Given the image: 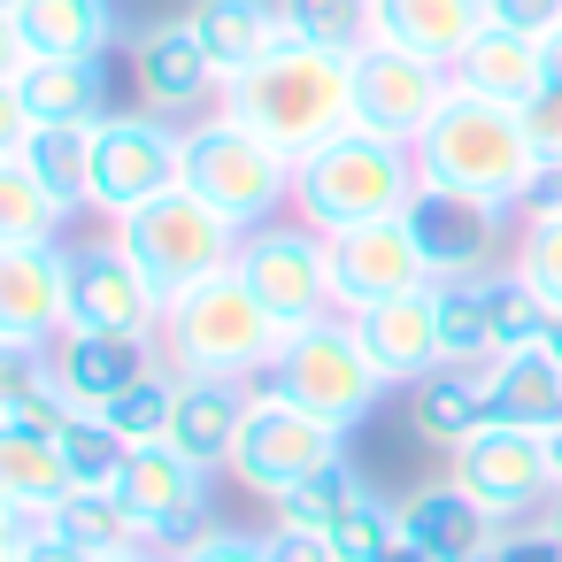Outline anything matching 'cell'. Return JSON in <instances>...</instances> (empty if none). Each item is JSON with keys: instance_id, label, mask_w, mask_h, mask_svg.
<instances>
[{"instance_id": "1", "label": "cell", "mask_w": 562, "mask_h": 562, "mask_svg": "<svg viewBox=\"0 0 562 562\" xmlns=\"http://www.w3.org/2000/svg\"><path fill=\"white\" fill-rule=\"evenodd\" d=\"M216 109L301 162V155H316L324 139H339L355 124V55H331V47H308V40L285 32L255 70H239L224 86Z\"/></svg>"}, {"instance_id": "2", "label": "cell", "mask_w": 562, "mask_h": 562, "mask_svg": "<svg viewBox=\"0 0 562 562\" xmlns=\"http://www.w3.org/2000/svg\"><path fill=\"white\" fill-rule=\"evenodd\" d=\"M416 170L431 186H462V193H485V201H508V209H531L554 186V170L531 147L524 109H508L493 93H470V86H454L447 109L431 116V132L416 139Z\"/></svg>"}, {"instance_id": "3", "label": "cell", "mask_w": 562, "mask_h": 562, "mask_svg": "<svg viewBox=\"0 0 562 562\" xmlns=\"http://www.w3.org/2000/svg\"><path fill=\"white\" fill-rule=\"evenodd\" d=\"M285 331H293V324L270 316L262 293H255L239 270H224V278H209V285H193L186 301L162 308L155 355H162L178 378H239V385H255V378L278 370Z\"/></svg>"}, {"instance_id": "4", "label": "cell", "mask_w": 562, "mask_h": 562, "mask_svg": "<svg viewBox=\"0 0 562 562\" xmlns=\"http://www.w3.org/2000/svg\"><path fill=\"white\" fill-rule=\"evenodd\" d=\"M424 170L408 139H385L370 124H347L339 139H324L316 155H301L293 170V216H308L316 232H355L378 216H408Z\"/></svg>"}, {"instance_id": "5", "label": "cell", "mask_w": 562, "mask_h": 562, "mask_svg": "<svg viewBox=\"0 0 562 562\" xmlns=\"http://www.w3.org/2000/svg\"><path fill=\"white\" fill-rule=\"evenodd\" d=\"M270 385H278L285 401H301L308 416L339 424L347 439H355V431L385 408V393H393V378L378 370V355L362 347V331H355L347 308H331V316H316V324H293V331H285V355H278V370H270Z\"/></svg>"}, {"instance_id": "6", "label": "cell", "mask_w": 562, "mask_h": 562, "mask_svg": "<svg viewBox=\"0 0 562 562\" xmlns=\"http://www.w3.org/2000/svg\"><path fill=\"white\" fill-rule=\"evenodd\" d=\"M116 239L139 255V270L155 278V293H162V301H186L193 285H209V278L239 270L247 224H232L209 193L170 186L162 201H147L139 216H124V224H116Z\"/></svg>"}, {"instance_id": "7", "label": "cell", "mask_w": 562, "mask_h": 562, "mask_svg": "<svg viewBox=\"0 0 562 562\" xmlns=\"http://www.w3.org/2000/svg\"><path fill=\"white\" fill-rule=\"evenodd\" d=\"M293 155L285 147H270L262 132H247L239 116H224V109H209V116H193L186 124V186L193 193H209L232 224H270V216H285L293 209Z\"/></svg>"}, {"instance_id": "8", "label": "cell", "mask_w": 562, "mask_h": 562, "mask_svg": "<svg viewBox=\"0 0 562 562\" xmlns=\"http://www.w3.org/2000/svg\"><path fill=\"white\" fill-rule=\"evenodd\" d=\"M170 186H186V124L178 116H155V109H109L93 124V186H86V209L101 224H124L147 201H162Z\"/></svg>"}, {"instance_id": "9", "label": "cell", "mask_w": 562, "mask_h": 562, "mask_svg": "<svg viewBox=\"0 0 562 562\" xmlns=\"http://www.w3.org/2000/svg\"><path fill=\"white\" fill-rule=\"evenodd\" d=\"M347 454V431L339 424H324V416H308L301 401H285L270 378L255 385V401H247V424H239V447H232V477L255 493V501H278V493H293L301 477H316L324 462H339Z\"/></svg>"}, {"instance_id": "10", "label": "cell", "mask_w": 562, "mask_h": 562, "mask_svg": "<svg viewBox=\"0 0 562 562\" xmlns=\"http://www.w3.org/2000/svg\"><path fill=\"white\" fill-rule=\"evenodd\" d=\"M408 224H416V239H424V255H431V278L447 285V278H501V270L516 262V224H524V209L424 178L416 201H408Z\"/></svg>"}, {"instance_id": "11", "label": "cell", "mask_w": 562, "mask_h": 562, "mask_svg": "<svg viewBox=\"0 0 562 562\" xmlns=\"http://www.w3.org/2000/svg\"><path fill=\"white\" fill-rule=\"evenodd\" d=\"M239 278H247V285L262 293V308L285 316V324H316V316L339 308V293H331V239H324L308 216H293V209L247 232Z\"/></svg>"}, {"instance_id": "12", "label": "cell", "mask_w": 562, "mask_h": 562, "mask_svg": "<svg viewBox=\"0 0 562 562\" xmlns=\"http://www.w3.org/2000/svg\"><path fill=\"white\" fill-rule=\"evenodd\" d=\"M447 477L470 485L501 524H531L554 508V462H547V431L524 424H485L470 447L447 454Z\"/></svg>"}, {"instance_id": "13", "label": "cell", "mask_w": 562, "mask_h": 562, "mask_svg": "<svg viewBox=\"0 0 562 562\" xmlns=\"http://www.w3.org/2000/svg\"><path fill=\"white\" fill-rule=\"evenodd\" d=\"M162 293H155V278L139 270V255L116 239V224L101 232V239H86V247H70V316L78 324H93V331H124V339H139V347H155L162 339Z\"/></svg>"}, {"instance_id": "14", "label": "cell", "mask_w": 562, "mask_h": 562, "mask_svg": "<svg viewBox=\"0 0 562 562\" xmlns=\"http://www.w3.org/2000/svg\"><path fill=\"white\" fill-rule=\"evenodd\" d=\"M209 477L216 470H201L193 454H178L170 439H155V447H132L124 454V470H116V493H124V508L139 516V531H147V547H186V539H201L216 516H209Z\"/></svg>"}, {"instance_id": "15", "label": "cell", "mask_w": 562, "mask_h": 562, "mask_svg": "<svg viewBox=\"0 0 562 562\" xmlns=\"http://www.w3.org/2000/svg\"><path fill=\"white\" fill-rule=\"evenodd\" d=\"M447 93H454V70L447 63H424V55H408V47H362L355 55V124H370V132H385V139H424L431 132V116L447 109Z\"/></svg>"}, {"instance_id": "16", "label": "cell", "mask_w": 562, "mask_h": 562, "mask_svg": "<svg viewBox=\"0 0 562 562\" xmlns=\"http://www.w3.org/2000/svg\"><path fill=\"white\" fill-rule=\"evenodd\" d=\"M70 324V247H0V355H47Z\"/></svg>"}, {"instance_id": "17", "label": "cell", "mask_w": 562, "mask_h": 562, "mask_svg": "<svg viewBox=\"0 0 562 562\" xmlns=\"http://www.w3.org/2000/svg\"><path fill=\"white\" fill-rule=\"evenodd\" d=\"M331 239V293L339 308H370V301H393V293H424L439 285L431 278V255L416 239L408 216H378V224H355V232H324Z\"/></svg>"}, {"instance_id": "18", "label": "cell", "mask_w": 562, "mask_h": 562, "mask_svg": "<svg viewBox=\"0 0 562 562\" xmlns=\"http://www.w3.org/2000/svg\"><path fill=\"white\" fill-rule=\"evenodd\" d=\"M132 86H139V109L178 116V124H193L224 101V70L209 63L193 16H162L132 40Z\"/></svg>"}, {"instance_id": "19", "label": "cell", "mask_w": 562, "mask_h": 562, "mask_svg": "<svg viewBox=\"0 0 562 562\" xmlns=\"http://www.w3.org/2000/svg\"><path fill=\"white\" fill-rule=\"evenodd\" d=\"M109 101V63H70V55H0V116L24 124H101Z\"/></svg>"}, {"instance_id": "20", "label": "cell", "mask_w": 562, "mask_h": 562, "mask_svg": "<svg viewBox=\"0 0 562 562\" xmlns=\"http://www.w3.org/2000/svg\"><path fill=\"white\" fill-rule=\"evenodd\" d=\"M116 40H124L116 0H0V47H9V55L109 63Z\"/></svg>"}, {"instance_id": "21", "label": "cell", "mask_w": 562, "mask_h": 562, "mask_svg": "<svg viewBox=\"0 0 562 562\" xmlns=\"http://www.w3.org/2000/svg\"><path fill=\"white\" fill-rule=\"evenodd\" d=\"M147 362H155V347H139V339H124V331H93V324H70V331L47 347V370H55V385H63V401H70L78 416H109V408L139 385Z\"/></svg>"}, {"instance_id": "22", "label": "cell", "mask_w": 562, "mask_h": 562, "mask_svg": "<svg viewBox=\"0 0 562 562\" xmlns=\"http://www.w3.org/2000/svg\"><path fill=\"white\" fill-rule=\"evenodd\" d=\"M355 331H362V347L378 355V370H385L393 385H424V378L447 362V331H439V285H424V293H393V301L355 308Z\"/></svg>"}, {"instance_id": "23", "label": "cell", "mask_w": 562, "mask_h": 562, "mask_svg": "<svg viewBox=\"0 0 562 562\" xmlns=\"http://www.w3.org/2000/svg\"><path fill=\"white\" fill-rule=\"evenodd\" d=\"M401 531L431 554V562H485L493 547H501V516L470 493V485H454V477H424L408 501H401Z\"/></svg>"}, {"instance_id": "24", "label": "cell", "mask_w": 562, "mask_h": 562, "mask_svg": "<svg viewBox=\"0 0 562 562\" xmlns=\"http://www.w3.org/2000/svg\"><path fill=\"white\" fill-rule=\"evenodd\" d=\"M485 424H501V408H493V370H485V362H439L424 385H408V431H416L424 447L454 454V447H470Z\"/></svg>"}, {"instance_id": "25", "label": "cell", "mask_w": 562, "mask_h": 562, "mask_svg": "<svg viewBox=\"0 0 562 562\" xmlns=\"http://www.w3.org/2000/svg\"><path fill=\"white\" fill-rule=\"evenodd\" d=\"M247 401H255V385H239V378H178L170 447H178V454H193L201 470H224V462H232V447H239Z\"/></svg>"}, {"instance_id": "26", "label": "cell", "mask_w": 562, "mask_h": 562, "mask_svg": "<svg viewBox=\"0 0 562 562\" xmlns=\"http://www.w3.org/2000/svg\"><path fill=\"white\" fill-rule=\"evenodd\" d=\"M485 24H493L485 0H378V40L385 47H408L424 63H447V70L470 55V40Z\"/></svg>"}, {"instance_id": "27", "label": "cell", "mask_w": 562, "mask_h": 562, "mask_svg": "<svg viewBox=\"0 0 562 562\" xmlns=\"http://www.w3.org/2000/svg\"><path fill=\"white\" fill-rule=\"evenodd\" d=\"M454 86L524 109L531 93H547V40H539V32H516V24H485V32L470 40V55L454 63Z\"/></svg>"}, {"instance_id": "28", "label": "cell", "mask_w": 562, "mask_h": 562, "mask_svg": "<svg viewBox=\"0 0 562 562\" xmlns=\"http://www.w3.org/2000/svg\"><path fill=\"white\" fill-rule=\"evenodd\" d=\"M0 155H16L47 193H63L70 209H86V186H93V124H24V116H0Z\"/></svg>"}, {"instance_id": "29", "label": "cell", "mask_w": 562, "mask_h": 562, "mask_svg": "<svg viewBox=\"0 0 562 562\" xmlns=\"http://www.w3.org/2000/svg\"><path fill=\"white\" fill-rule=\"evenodd\" d=\"M193 32L209 47V63L224 70V86L239 70H255L278 40H285V0H193Z\"/></svg>"}, {"instance_id": "30", "label": "cell", "mask_w": 562, "mask_h": 562, "mask_svg": "<svg viewBox=\"0 0 562 562\" xmlns=\"http://www.w3.org/2000/svg\"><path fill=\"white\" fill-rule=\"evenodd\" d=\"M485 370H493L501 424H524V431H554L562 424V355L554 347H508Z\"/></svg>"}, {"instance_id": "31", "label": "cell", "mask_w": 562, "mask_h": 562, "mask_svg": "<svg viewBox=\"0 0 562 562\" xmlns=\"http://www.w3.org/2000/svg\"><path fill=\"white\" fill-rule=\"evenodd\" d=\"M70 454L47 431H0V501L9 508H55L70 493Z\"/></svg>"}, {"instance_id": "32", "label": "cell", "mask_w": 562, "mask_h": 562, "mask_svg": "<svg viewBox=\"0 0 562 562\" xmlns=\"http://www.w3.org/2000/svg\"><path fill=\"white\" fill-rule=\"evenodd\" d=\"M439 331H447V362H493L501 355V278H447Z\"/></svg>"}, {"instance_id": "33", "label": "cell", "mask_w": 562, "mask_h": 562, "mask_svg": "<svg viewBox=\"0 0 562 562\" xmlns=\"http://www.w3.org/2000/svg\"><path fill=\"white\" fill-rule=\"evenodd\" d=\"M78 408L63 401L47 355H0V431H63Z\"/></svg>"}, {"instance_id": "34", "label": "cell", "mask_w": 562, "mask_h": 562, "mask_svg": "<svg viewBox=\"0 0 562 562\" xmlns=\"http://www.w3.org/2000/svg\"><path fill=\"white\" fill-rule=\"evenodd\" d=\"M55 531H70V539H78V547H93L101 562H109V554L147 547V531H139V516L124 508V493H116V485H70V493L55 501Z\"/></svg>"}, {"instance_id": "35", "label": "cell", "mask_w": 562, "mask_h": 562, "mask_svg": "<svg viewBox=\"0 0 562 562\" xmlns=\"http://www.w3.org/2000/svg\"><path fill=\"white\" fill-rule=\"evenodd\" d=\"M70 216L78 209L63 193H47L16 155H0V247H47V239H63Z\"/></svg>"}, {"instance_id": "36", "label": "cell", "mask_w": 562, "mask_h": 562, "mask_svg": "<svg viewBox=\"0 0 562 562\" xmlns=\"http://www.w3.org/2000/svg\"><path fill=\"white\" fill-rule=\"evenodd\" d=\"M362 493H370V477L339 454V462H324L316 477H301L293 493H278V501H270V524H285V531H316V539H324Z\"/></svg>"}, {"instance_id": "37", "label": "cell", "mask_w": 562, "mask_h": 562, "mask_svg": "<svg viewBox=\"0 0 562 562\" xmlns=\"http://www.w3.org/2000/svg\"><path fill=\"white\" fill-rule=\"evenodd\" d=\"M524 285H539L554 308H562V178L524 209V224H516V262H508Z\"/></svg>"}, {"instance_id": "38", "label": "cell", "mask_w": 562, "mask_h": 562, "mask_svg": "<svg viewBox=\"0 0 562 562\" xmlns=\"http://www.w3.org/2000/svg\"><path fill=\"white\" fill-rule=\"evenodd\" d=\"M285 32L331 55L378 47V0H285Z\"/></svg>"}, {"instance_id": "39", "label": "cell", "mask_w": 562, "mask_h": 562, "mask_svg": "<svg viewBox=\"0 0 562 562\" xmlns=\"http://www.w3.org/2000/svg\"><path fill=\"white\" fill-rule=\"evenodd\" d=\"M170 416H178V370L155 355V362L139 370V385L109 408V424H116L124 447H155V439H170Z\"/></svg>"}, {"instance_id": "40", "label": "cell", "mask_w": 562, "mask_h": 562, "mask_svg": "<svg viewBox=\"0 0 562 562\" xmlns=\"http://www.w3.org/2000/svg\"><path fill=\"white\" fill-rule=\"evenodd\" d=\"M393 539H401V501H385L378 485H370V493H362V501H355V508H347V516L324 531L331 562H378Z\"/></svg>"}, {"instance_id": "41", "label": "cell", "mask_w": 562, "mask_h": 562, "mask_svg": "<svg viewBox=\"0 0 562 562\" xmlns=\"http://www.w3.org/2000/svg\"><path fill=\"white\" fill-rule=\"evenodd\" d=\"M55 439H63V454H70V477H78V485H116V470H124V454H132V447L116 439V424H109V416H70Z\"/></svg>"}, {"instance_id": "42", "label": "cell", "mask_w": 562, "mask_h": 562, "mask_svg": "<svg viewBox=\"0 0 562 562\" xmlns=\"http://www.w3.org/2000/svg\"><path fill=\"white\" fill-rule=\"evenodd\" d=\"M178 562H278L270 554V531H232V524H209L201 539L178 547Z\"/></svg>"}, {"instance_id": "43", "label": "cell", "mask_w": 562, "mask_h": 562, "mask_svg": "<svg viewBox=\"0 0 562 562\" xmlns=\"http://www.w3.org/2000/svg\"><path fill=\"white\" fill-rule=\"evenodd\" d=\"M524 124H531V147H539V162L562 178V86L531 93V101H524Z\"/></svg>"}, {"instance_id": "44", "label": "cell", "mask_w": 562, "mask_h": 562, "mask_svg": "<svg viewBox=\"0 0 562 562\" xmlns=\"http://www.w3.org/2000/svg\"><path fill=\"white\" fill-rule=\"evenodd\" d=\"M0 562H101V554H93V547H78L70 531H55V524H47V531H40V539H24V547H0Z\"/></svg>"}, {"instance_id": "45", "label": "cell", "mask_w": 562, "mask_h": 562, "mask_svg": "<svg viewBox=\"0 0 562 562\" xmlns=\"http://www.w3.org/2000/svg\"><path fill=\"white\" fill-rule=\"evenodd\" d=\"M485 9H493V24H516V32H554L562 24V0H485Z\"/></svg>"}, {"instance_id": "46", "label": "cell", "mask_w": 562, "mask_h": 562, "mask_svg": "<svg viewBox=\"0 0 562 562\" xmlns=\"http://www.w3.org/2000/svg\"><path fill=\"white\" fill-rule=\"evenodd\" d=\"M378 562H431V554H424V547H416V539H408V531H401V539H393V547H385V554H378Z\"/></svg>"}, {"instance_id": "47", "label": "cell", "mask_w": 562, "mask_h": 562, "mask_svg": "<svg viewBox=\"0 0 562 562\" xmlns=\"http://www.w3.org/2000/svg\"><path fill=\"white\" fill-rule=\"evenodd\" d=\"M547 86H562V24L547 32Z\"/></svg>"}, {"instance_id": "48", "label": "cell", "mask_w": 562, "mask_h": 562, "mask_svg": "<svg viewBox=\"0 0 562 562\" xmlns=\"http://www.w3.org/2000/svg\"><path fill=\"white\" fill-rule=\"evenodd\" d=\"M109 562H178L170 547H132V554H109Z\"/></svg>"}, {"instance_id": "49", "label": "cell", "mask_w": 562, "mask_h": 562, "mask_svg": "<svg viewBox=\"0 0 562 562\" xmlns=\"http://www.w3.org/2000/svg\"><path fill=\"white\" fill-rule=\"evenodd\" d=\"M547 462H554V493H562V424L547 431Z\"/></svg>"}, {"instance_id": "50", "label": "cell", "mask_w": 562, "mask_h": 562, "mask_svg": "<svg viewBox=\"0 0 562 562\" xmlns=\"http://www.w3.org/2000/svg\"><path fill=\"white\" fill-rule=\"evenodd\" d=\"M547 524H554V539H562V493H554V508H547Z\"/></svg>"}]
</instances>
